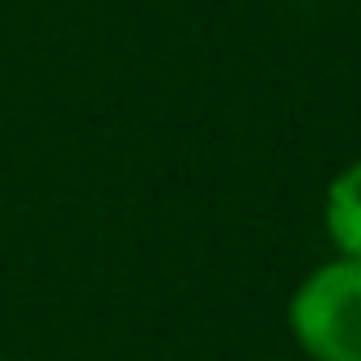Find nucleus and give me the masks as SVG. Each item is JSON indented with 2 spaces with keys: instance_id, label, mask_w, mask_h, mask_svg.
I'll return each mask as SVG.
<instances>
[{
  "instance_id": "f257e3e1",
  "label": "nucleus",
  "mask_w": 361,
  "mask_h": 361,
  "mask_svg": "<svg viewBox=\"0 0 361 361\" xmlns=\"http://www.w3.org/2000/svg\"><path fill=\"white\" fill-rule=\"evenodd\" d=\"M289 331L310 361H361V259L314 268L289 298Z\"/></svg>"
},
{
  "instance_id": "f03ea898",
  "label": "nucleus",
  "mask_w": 361,
  "mask_h": 361,
  "mask_svg": "<svg viewBox=\"0 0 361 361\" xmlns=\"http://www.w3.org/2000/svg\"><path fill=\"white\" fill-rule=\"evenodd\" d=\"M323 226L340 259H361V161L344 166L327 183Z\"/></svg>"
}]
</instances>
